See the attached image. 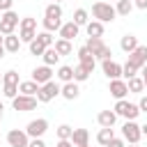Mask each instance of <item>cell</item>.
Segmentation results:
<instances>
[{
	"label": "cell",
	"mask_w": 147,
	"mask_h": 147,
	"mask_svg": "<svg viewBox=\"0 0 147 147\" xmlns=\"http://www.w3.org/2000/svg\"><path fill=\"white\" fill-rule=\"evenodd\" d=\"M129 147H138V145H129Z\"/></svg>",
	"instance_id": "50"
},
{
	"label": "cell",
	"mask_w": 147,
	"mask_h": 147,
	"mask_svg": "<svg viewBox=\"0 0 147 147\" xmlns=\"http://www.w3.org/2000/svg\"><path fill=\"white\" fill-rule=\"evenodd\" d=\"M140 74H142V83H145V87H147V64L140 69Z\"/></svg>",
	"instance_id": "45"
},
{
	"label": "cell",
	"mask_w": 147,
	"mask_h": 147,
	"mask_svg": "<svg viewBox=\"0 0 147 147\" xmlns=\"http://www.w3.org/2000/svg\"><path fill=\"white\" fill-rule=\"evenodd\" d=\"M119 46H122V51H124V53H133L140 44H138V37H133V34H124V37H122V41H119Z\"/></svg>",
	"instance_id": "21"
},
{
	"label": "cell",
	"mask_w": 147,
	"mask_h": 147,
	"mask_svg": "<svg viewBox=\"0 0 147 147\" xmlns=\"http://www.w3.org/2000/svg\"><path fill=\"white\" fill-rule=\"evenodd\" d=\"M53 2H57V5H60V2H62V0H53Z\"/></svg>",
	"instance_id": "49"
},
{
	"label": "cell",
	"mask_w": 147,
	"mask_h": 147,
	"mask_svg": "<svg viewBox=\"0 0 147 147\" xmlns=\"http://www.w3.org/2000/svg\"><path fill=\"white\" fill-rule=\"evenodd\" d=\"M18 92L25 94V96H37L39 85H37L34 80H23V83H18Z\"/></svg>",
	"instance_id": "22"
},
{
	"label": "cell",
	"mask_w": 147,
	"mask_h": 147,
	"mask_svg": "<svg viewBox=\"0 0 147 147\" xmlns=\"http://www.w3.org/2000/svg\"><path fill=\"white\" fill-rule=\"evenodd\" d=\"M122 138H124L129 145H138V140L142 138V133H140V126L136 124V119H129V122L122 126Z\"/></svg>",
	"instance_id": "9"
},
{
	"label": "cell",
	"mask_w": 147,
	"mask_h": 147,
	"mask_svg": "<svg viewBox=\"0 0 147 147\" xmlns=\"http://www.w3.org/2000/svg\"><path fill=\"white\" fill-rule=\"evenodd\" d=\"M41 57H44V64H46V67H53V64H57V60H60V55H57V51H55L53 46L46 48Z\"/></svg>",
	"instance_id": "27"
},
{
	"label": "cell",
	"mask_w": 147,
	"mask_h": 147,
	"mask_svg": "<svg viewBox=\"0 0 147 147\" xmlns=\"http://www.w3.org/2000/svg\"><path fill=\"white\" fill-rule=\"evenodd\" d=\"M57 78H60L62 83H71V80H74V67L62 64V67L57 69Z\"/></svg>",
	"instance_id": "28"
},
{
	"label": "cell",
	"mask_w": 147,
	"mask_h": 147,
	"mask_svg": "<svg viewBox=\"0 0 147 147\" xmlns=\"http://www.w3.org/2000/svg\"><path fill=\"white\" fill-rule=\"evenodd\" d=\"M46 131H48V119H44V117H37V119H32V122L25 126L28 138H41Z\"/></svg>",
	"instance_id": "10"
},
{
	"label": "cell",
	"mask_w": 147,
	"mask_h": 147,
	"mask_svg": "<svg viewBox=\"0 0 147 147\" xmlns=\"http://www.w3.org/2000/svg\"><path fill=\"white\" fill-rule=\"evenodd\" d=\"M0 80H2V74H0Z\"/></svg>",
	"instance_id": "51"
},
{
	"label": "cell",
	"mask_w": 147,
	"mask_h": 147,
	"mask_svg": "<svg viewBox=\"0 0 147 147\" xmlns=\"http://www.w3.org/2000/svg\"><path fill=\"white\" fill-rule=\"evenodd\" d=\"M138 71H140V69H138V67H133L131 62L122 64V76H124V78H133V76H138Z\"/></svg>",
	"instance_id": "37"
},
{
	"label": "cell",
	"mask_w": 147,
	"mask_h": 147,
	"mask_svg": "<svg viewBox=\"0 0 147 147\" xmlns=\"http://www.w3.org/2000/svg\"><path fill=\"white\" fill-rule=\"evenodd\" d=\"M113 2H117V0H113Z\"/></svg>",
	"instance_id": "53"
},
{
	"label": "cell",
	"mask_w": 147,
	"mask_h": 147,
	"mask_svg": "<svg viewBox=\"0 0 147 147\" xmlns=\"http://www.w3.org/2000/svg\"><path fill=\"white\" fill-rule=\"evenodd\" d=\"M140 133H142V136H147V124H145V126H140Z\"/></svg>",
	"instance_id": "47"
},
{
	"label": "cell",
	"mask_w": 147,
	"mask_h": 147,
	"mask_svg": "<svg viewBox=\"0 0 147 147\" xmlns=\"http://www.w3.org/2000/svg\"><path fill=\"white\" fill-rule=\"evenodd\" d=\"M87 18H90L87 9H76V11H74V23H76L78 28H80V25H87V23H90Z\"/></svg>",
	"instance_id": "32"
},
{
	"label": "cell",
	"mask_w": 147,
	"mask_h": 147,
	"mask_svg": "<svg viewBox=\"0 0 147 147\" xmlns=\"http://www.w3.org/2000/svg\"><path fill=\"white\" fill-rule=\"evenodd\" d=\"M41 23H44V30H46V32H55V30L62 28V21H60V18H44Z\"/></svg>",
	"instance_id": "33"
},
{
	"label": "cell",
	"mask_w": 147,
	"mask_h": 147,
	"mask_svg": "<svg viewBox=\"0 0 147 147\" xmlns=\"http://www.w3.org/2000/svg\"><path fill=\"white\" fill-rule=\"evenodd\" d=\"M21 23V18H18V14L16 11H2V16H0V34H14V30H16V25Z\"/></svg>",
	"instance_id": "5"
},
{
	"label": "cell",
	"mask_w": 147,
	"mask_h": 147,
	"mask_svg": "<svg viewBox=\"0 0 147 147\" xmlns=\"http://www.w3.org/2000/svg\"><path fill=\"white\" fill-rule=\"evenodd\" d=\"M53 78V69L51 67H46V64H41V67H37L34 71H32V80L41 87V85H46L48 80Z\"/></svg>",
	"instance_id": "12"
},
{
	"label": "cell",
	"mask_w": 147,
	"mask_h": 147,
	"mask_svg": "<svg viewBox=\"0 0 147 147\" xmlns=\"http://www.w3.org/2000/svg\"><path fill=\"white\" fill-rule=\"evenodd\" d=\"M92 16H94L99 23H110L117 14H115V7H113L110 2L99 0V2H94V5H92Z\"/></svg>",
	"instance_id": "3"
},
{
	"label": "cell",
	"mask_w": 147,
	"mask_h": 147,
	"mask_svg": "<svg viewBox=\"0 0 147 147\" xmlns=\"http://www.w3.org/2000/svg\"><path fill=\"white\" fill-rule=\"evenodd\" d=\"M126 87H129V92H136V94H140V92L145 90V83H142V78L133 76V78H129V80H126Z\"/></svg>",
	"instance_id": "30"
},
{
	"label": "cell",
	"mask_w": 147,
	"mask_h": 147,
	"mask_svg": "<svg viewBox=\"0 0 147 147\" xmlns=\"http://www.w3.org/2000/svg\"><path fill=\"white\" fill-rule=\"evenodd\" d=\"M2 41H5V37H0V60H2V57H5V53H7V51H5V46H2Z\"/></svg>",
	"instance_id": "46"
},
{
	"label": "cell",
	"mask_w": 147,
	"mask_h": 147,
	"mask_svg": "<svg viewBox=\"0 0 147 147\" xmlns=\"http://www.w3.org/2000/svg\"><path fill=\"white\" fill-rule=\"evenodd\" d=\"M2 46H5L7 53H18V48H21V39H18L16 34H7L5 41H2Z\"/></svg>",
	"instance_id": "23"
},
{
	"label": "cell",
	"mask_w": 147,
	"mask_h": 147,
	"mask_svg": "<svg viewBox=\"0 0 147 147\" xmlns=\"http://www.w3.org/2000/svg\"><path fill=\"white\" fill-rule=\"evenodd\" d=\"M55 147H74V145H71V140H57Z\"/></svg>",
	"instance_id": "44"
},
{
	"label": "cell",
	"mask_w": 147,
	"mask_h": 147,
	"mask_svg": "<svg viewBox=\"0 0 147 147\" xmlns=\"http://www.w3.org/2000/svg\"><path fill=\"white\" fill-rule=\"evenodd\" d=\"M101 69H103V74H106L110 80H115V78L122 76V64H117V62H113V60H101Z\"/></svg>",
	"instance_id": "16"
},
{
	"label": "cell",
	"mask_w": 147,
	"mask_h": 147,
	"mask_svg": "<svg viewBox=\"0 0 147 147\" xmlns=\"http://www.w3.org/2000/svg\"><path fill=\"white\" fill-rule=\"evenodd\" d=\"M113 138H115V131H113V129H101V131L96 133V142H99V145H103V147H106Z\"/></svg>",
	"instance_id": "31"
},
{
	"label": "cell",
	"mask_w": 147,
	"mask_h": 147,
	"mask_svg": "<svg viewBox=\"0 0 147 147\" xmlns=\"http://www.w3.org/2000/svg\"><path fill=\"white\" fill-rule=\"evenodd\" d=\"M14 5V0H0V11H9Z\"/></svg>",
	"instance_id": "41"
},
{
	"label": "cell",
	"mask_w": 147,
	"mask_h": 147,
	"mask_svg": "<svg viewBox=\"0 0 147 147\" xmlns=\"http://www.w3.org/2000/svg\"><path fill=\"white\" fill-rule=\"evenodd\" d=\"M53 48L57 51L60 57H62V55H71V51H74L71 41H67V39H55V41H53Z\"/></svg>",
	"instance_id": "24"
},
{
	"label": "cell",
	"mask_w": 147,
	"mask_h": 147,
	"mask_svg": "<svg viewBox=\"0 0 147 147\" xmlns=\"http://www.w3.org/2000/svg\"><path fill=\"white\" fill-rule=\"evenodd\" d=\"M37 39H39L46 48H51V46H53V34H51V32H46V30H44V32H39V34H37Z\"/></svg>",
	"instance_id": "38"
},
{
	"label": "cell",
	"mask_w": 147,
	"mask_h": 147,
	"mask_svg": "<svg viewBox=\"0 0 147 147\" xmlns=\"http://www.w3.org/2000/svg\"><path fill=\"white\" fill-rule=\"evenodd\" d=\"M78 25L74 23V21H69V23H62V28L57 30L60 32V39H67V41H71V39H76L78 37Z\"/></svg>",
	"instance_id": "17"
},
{
	"label": "cell",
	"mask_w": 147,
	"mask_h": 147,
	"mask_svg": "<svg viewBox=\"0 0 147 147\" xmlns=\"http://www.w3.org/2000/svg\"><path fill=\"white\" fill-rule=\"evenodd\" d=\"M7 142H9V147H28L30 138H28L25 131H21V129H11V131L7 133Z\"/></svg>",
	"instance_id": "11"
},
{
	"label": "cell",
	"mask_w": 147,
	"mask_h": 147,
	"mask_svg": "<svg viewBox=\"0 0 147 147\" xmlns=\"http://www.w3.org/2000/svg\"><path fill=\"white\" fill-rule=\"evenodd\" d=\"M78 60H80V67H85L90 74L94 71V67H96V57H94L85 46H80V48H78Z\"/></svg>",
	"instance_id": "14"
},
{
	"label": "cell",
	"mask_w": 147,
	"mask_h": 147,
	"mask_svg": "<svg viewBox=\"0 0 147 147\" xmlns=\"http://www.w3.org/2000/svg\"><path fill=\"white\" fill-rule=\"evenodd\" d=\"M106 147H126V145H124V138H113Z\"/></svg>",
	"instance_id": "39"
},
{
	"label": "cell",
	"mask_w": 147,
	"mask_h": 147,
	"mask_svg": "<svg viewBox=\"0 0 147 147\" xmlns=\"http://www.w3.org/2000/svg\"><path fill=\"white\" fill-rule=\"evenodd\" d=\"M44 51H46V46L34 37V39L30 41V55H44Z\"/></svg>",
	"instance_id": "35"
},
{
	"label": "cell",
	"mask_w": 147,
	"mask_h": 147,
	"mask_svg": "<svg viewBox=\"0 0 147 147\" xmlns=\"http://www.w3.org/2000/svg\"><path fill=\"white\" fill-rule=\"evenodd\" d=\"M2 110H5V106H2V103H0V119H2Z\"/></svg>",
	"instance_id": "48"
},
{
	"label": "cell",
	"mask_w": 147,
	"mask_h": 147,
	"mask_svg": "<svg viewBox=\"0 0 147 147\" xmlns=\"http://www.w3.org/2000/svg\"><path fill=\"white\" fill-rule=\"evenodd\" d=\"M71 133H74V129L69 124H60L57 126V138L60 140H71Z\"/></svg>",
	"instance_id": "36"
},
{
	"label": "cell",
	"mask_w": 147,
	"mask_h": 147,
	"mask_svg": "<svg viewBox=\"0 0 147 147\" xmlns=\"http://www.w3.org/2000/svg\"><path fill=\"white\" fill-rule=\"evenodd\" d=\"M85 48H87V51H90V53H92L96 60H110V55H113L110 46H106L101 37H87Z\"/></svg>",
	"instance_id": "1"
},
{
	"label": "cell",
	"mask_w": 147,
	"mask_h": 147,
	"mask_svg": "<svg viewBox=\"0 0 147 147\" xmlns=\"http://www.w3.org/2000/svg\"><path fill=\"white\" fill-rule=\"evenodd\" d=\"M2 87H5V96L7 99H14L18 94V74L14 69L2 74Z\"/></svg>",
	"instance_id": "6"
},
{
	"label": "cell",
	"mask_w": 147,
	"mask_h": 147,
	"mask_svg": "<svg viewBox=\"0 0 147 147\" xmlns=\"http://www.w3.org/2000/svg\"><path fill=\"white\" fill-rule=\"evenodd\" d=\"M34 37H37V18H32V16L21 18V23H18V39H21V44H30Z\"/></svg>",
	"instance_id": "2"
},
{
	"label": "cell",
	"mask_w": 147,
	"mask_h": 147,
	"mask_svg": "<svg viewBox=\"0 0 147 147\" xmlns=\"http://www.w3.org/2000/svg\"><path fill=\"white\" fill-rule=\"evenodd\" d=\"M83 147H90V145H83Z\"/></svg>",
	"instance_id": "52"
},
{
	"label": "cell",
	"mask_w": 147,
	"mask_h": 147,
	"mask_svg": "<svg viewBox=\"0 0 147 147\" xmlns=\"http://www.w3.org/2000/svg\"><path fill=\"white\" fill-rule=\"evenodd\" d=\"M131 9H133L131 0H117V5H115V14H119V16H129Z\"/></svg>",
	"instance_id": "29"
},
{
	"label": "cell",
	"mask_w": 147,
	"mask_h": 147,
	"mask_svg": "<svg viewBox=\"0 0 147 147\" xmlns=\"http://www.w3.org/2000/svg\"><path fill=\"white\" fill-rule=\"evenodd\" d=\"M11 108L18 110V113H28V110H34L37 108V96H25V94H16L11 99Z\"/></svg>",
	"instance_id": "8"
},
{
	"label": "cell",
	"mask_w": 147,
	"mask_h": 147,
	"mask_svg": "<svg viewBox=\"0 0 147 147\" xmlns=\"http://www.w3.org/2000/svg\"><path fill=\"white\" fill-rule=\"evenodd\" d=\"M28 147H46V142H44L41 138H32V140L28 142Z\"/></svg>",
	"instance_id": "42"
},
{
	"label": "cell",
	"mask_w": 147,
	"mask_h": 147,
	"mask_svg": "<svg viewBox=\"0 0 147 147\" xmlns=\"http://www.w3.org/2000/svg\"><path fill=\"white\" fill-rule=\"evenodd\" d=\"M71 145H74V147L90 145V131H87V129H74V133H71Z\"/></svg>",
	"instance_id": "19"
},
{
	"label": "cell",
	"mask_w": 147,
	"mask_h": 147,
	"mask_svg": "<svg viewBox=\"0 0 147 147\" xmlns=\"http://www.w3.org/2000/svg\"><path fill=\"white\" fill-rule=\"evenodd\" d=\"M85 32H87V37H103V23L90 21V23L85 25Z\"/></svg>",
	"instance_id": "25"
},
{
	"label": "cell",
	"mask_w": 147,
	"mask_h": 147,
	"mask_svg": "<svg viewBox=\"0 0 147 147\" xmlns=\"http://www.w3.org/2000/svg\"><path fill=\"white\" fill-rule=\"evenodd\" d=\"M44 18H60L62 21V7L57 2H51L46 9H44Z\"/></svg>",
	"instance_id": "26"
},
{
	"label": "cell",
	"mask_w": 147,
	"mask_h": 147,
	"mask_svg": "<svg viewBox=\"0 0 147 147\" xmlns=\"http://www.w3.org/2000/svg\"><path fill=\"white\" fill-rule=\"evenodd\" d=\"M108 92L119 101V99H124L126 94H129V87H126V80H122V78H115V80H110V87H108Z\"/></svg>",
	"instance_id": "15"
},
{
	"label": "cell",
	"mask_w": 147,
	"mask_h": 147,
	"mask_svg": "<svg viewBox=\"0 0 147 147\" xmlns=\"http://www.w3.org/2000/svg\"><path fill=\"white\" fill-rule=\"evenodd\" d=\"M96 122L101 124V129H113L115 122H117V115H115L113 110H101V113L96 115Z\"/></svg>",
	"instance_id": "18"
},
{
	"label": "cell",
	"mask_w": 147,
	"mask_h": 147,
	"mask_svg": "<svg viewBox=\"0 0 147 147\" xmlns=\"http://www.w3.org/2000/svg\"><path fill=\"white\" fill-rule=\"evenodd\" d=\"M60 94L67 99V101H74V99H78V94H80V90H78V83H64L62 87H60Z\"/></svg>",
	"instance_id": "20"
},
{
	"label": "cell",
	"mask_w": 147,
	"mask_h": 147,
	"mask_svg": "<svg viewBox=\"0 0 147 147\" xmlns=\"http://www.w3.org/2000/svg\"><path fill=\"white\" fill-rule=\"evenodd\" d=\"M113 113H115V115H119V117H124L126 122H129V119H136V117L140 115V110H138V106H136V103H129L126 99H119V101L115 103V108H113Z\"/></svg>",
	"instance_id": "4"
},
{
	"label": "cell",
	"mask_w": 147,
	"mask_h": 147,
	"mask_svg": "<svg viewBox=\"0 0 147 147\" xmlns=\"http://www.w3.org/2000/svg\"><path fill=\"white\" fill-rule=\"evenodd\" d=\"M133 7H138V9H147V0H133Z\"/></svg>",
	"instance_id": "43"
},
{
	"label": "cell",
	"mask_w": 147,
	"mask_h": 147,
	"mask_svg": "<svg viewBox=\"0 0 147 147\" xmlns=\"http://www.w3.org/2000/svg\"><path fill=\"white\" fill-rule=\"evenodd\" d=\"M90 78V71L85 69V67H74V83H83V80H87Z\"/></svg>",
	"instance_id": "34"
},
{
	"label": "cell",
	"mask_w": 147,
	"mask_h": 147,
	"mask_svg": "<svg viewBox=\"0 0 147 147\" xmlns=\"http://www.w3.org/2000/svg\"><path fill=\"white\" fill-rule=\"evenodd\" d=\"M126 62H131L133 67L142 69V67L147 64V46H138L133 53H129V60H126Z\"/></svg>",
	"instance_id": "13"
},
{
	"label": "cell",
	"mask_w": 147,
	"mask_h": 147,
	"mask_svg": "<svg viewBox=\"0 0 147 147\" xmlns=\"http://www.w3.org/2000/svg\"><path fill=\"white\" fill-rule=\"evenodd\" d=\"M136 106H138L140 113H147V96H140V101H138Z\"/></svg>",
	"instance_id": "40"
},
{
	"label": "cell",
	"mask_w": 147,
	"mask_h": 147,
	"mask_svg": "<svg viewBox=\"0 0 147 147\" xmlns=\"http://www.w3.org/2000/svg\"><path fill=\"white\" fill-rule=\"evenodd\" d=\"M55 96H60V85H57L55 80H48V83L41 85L39 92H37V101H41V103H48V101H53Z\"/></svg>",
	"instance_id": "7"
}]
</instances>
